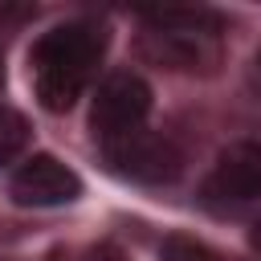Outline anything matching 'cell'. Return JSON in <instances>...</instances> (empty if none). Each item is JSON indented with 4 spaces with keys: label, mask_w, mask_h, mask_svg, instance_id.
I'll use <instances>...</instances> for the list:
<instances>
[{
    "label": "cell",
    "mask_w": 261,
    "mask_h": 261,
    "mask_svg": "<svg viewBox=\"0 0 261 261\" xmlns=\"http://www.w3.org/2000/svg\"><path fill=\"white\" fill-rule=\"evenodd\" d=\"M106 41L110 37L98 20H65L41 33L29 49V77H33L37 102L53 114L69 110L98 77Z\"/></svg>",
    "instance_id": "6da1fadb"
},
{
    "label": "cell",
    "mask_w": 261,
    "mask_h": 261,
    "mask_svg": "<svg viewBox=\"0 0 261 261\" xmlns=\"http://www.w3.org/2000/svg\"><path fill=\"white\" fill-rule=\"evenodd\" d=\"M139 53L179 73H212L220 61V12L212 8H147L139 12Z\"/></svg>",
    "instance_id": "7a4b0ae2"
},
{
    "label": "cell",
    "mask_w": 261,
    "mask_h": 261,
    "mask_svg": "<svg viewBox=\"0 0 261 261\" xmlns=\"http://www.w3.org/2000/svg\"><path fill=\"white\" fill-rule=\"evenodd\" d=\"M106 167L118 175V179H130V184H147V188H159V184H171L179 179L184 171V155L171 139L139 126L130 135H118L110 143H98Z\"/></svg>",
    "instance_id": "3957f363"
},
{
    "label": "cell",
    "mask_w": 261,
    "mask_h": 261,
    "mask_svg": "<svg viewBox=\"0 0 261 261\" xmlns=\"http://www.w3.org/2000/svg\"><path fill=\"white\" fill-rule=\"evenodd\" d=\"M147 114H151V86L130 69H114L94 90L90 130H94L98 143H110L118 135H130L139 126H147Z\"/></svg>",
    "instance_id": "277c9868"
},
{
    "label": "cell",
    "mask_w": 261,
    "mask_h": 261,
    "mask_svg": "<svg viewBox=\"0 0 261 261\" xmlns=\"http://www.w3.org/2000/svg\"><path fill=\"white\" fill-rule=\"evenodd\" d=\"M204 200L212 208H245L261 200V143H232L216 155L208 179H204Z\"/></svg>",
    "instance_id": "5b68a950"
},
{
    "label": "cell",
    "mask_w": 261,
    "mask_h": 261,
    "mask_svg": "<svg viewBox=\"0 0 261 261\" xmlns=\"http://www.w3.org/2000/svg\"><path fill=\"white\" fill-rule=\"evenodd\" d=\"M8 196L24 208H57V204H69L82 196V179L57 155H29L12 171Z\"/></svg>",
    "instance_id": "8992f818"
},
{
    "label": "cell",
    "mask_w": 261,
    "mask_h": 261,
    "mask_svg": "<svg viewBox=\"0 0 261 261\" xmlns=\"http://www.w3.org/2000/svg\"><path fill=\"white\" fill-rule=\"evenodd\" d=\"M29 139H33L29 118H24L20 110H12V106L0 102V167L16 163V159L29 151Z\"/></svg>",
    "instance_id": "52a82bcc"
},
{
    "label": "cell",
    "mask_w": 261,
    "mask_h": 261,
    "mask_svg": "<svg viewBox=\"0 0 261 261\" xmlns=\"http://www.w3.org/2000/svg\"><path fill=\"white\" fill-rule=\"evenodd\" d=\"M159 261H220V257L196 237H167L159 249Z\"/></svg>",
    "instance_id": "ba28073f"
},
{
    "label": "cell",
    "mask_w": 261,
    "mask_h": 261,
    "mask_svg": "<svg viewBox=\"0 0 261 261\" xmlns=\"http://www.w3.org/2000/svg\"><path fill=\"white\" fill-rule=\"evenodd\" d=\"M249 241H253V249H257V257H261V220L253 224V237H249Z\"/></svg>",
    "instance_id": "9c48e42d"
},
{
    "label": "cell",
    "mask_w": 261,
    "mask_h": 261,
    "mask_svg": "<svg viewBox=\"0 0 261 261\" xmlns=\"http://www.w3.org/2000/svg\"><path fill=\"white\" fill-rule=\"evenodd\" d=\"M253 77H257V86H261V49H257V57H253Z\"/></svg>",
    "instance_id": "30bf717a"
}]
</instances>
